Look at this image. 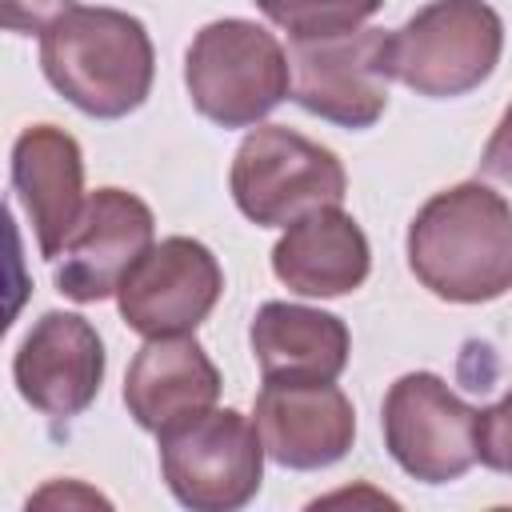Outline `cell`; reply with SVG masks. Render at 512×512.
<instances>
[{
  "instance_id": "obj_1",
  "label": "cell",
  "mask_w": 512,
  "mask_h": 512,
  "mask_svg": "<svg viewBox=\"0 0 512 512\" xmlns=\"http://www.w3.org/2000/svg\"><path fill=\"white\" fill-rule=\"evenodd\" d=\"M416 280L448 304H484L512 288V204L488 184L436 192L408 228Z\"/></svg>"
},
{
  "instance_id": "obj_2",
  "label": "cell",
  "mask_w": 512,
  "mask_h": 512,
  "mask_svg": "<svg viewBox=\"0 0 512 512\" xmlns=\"http://www.w3.org/2000/svg\"><path fill=\"white\" fill-rule=\"evenodd\" d=\"M40 68L84 116L120 120L148 100L156 56L136 16L76 4L40 32Z\"/></svg>"
},
{
  "instance_id": "obj_3",
  "label": "cell",
  "mask_w": 512,
  "mask_h": 512,
  "mask_svg": "<svg viewBox=\"0 0 512 512\" xmlns=\"http://www.w3.org/2000/svg\"><path fill=\"white\" fill-rule=\"evenodd\" d=\"M504 52V24L484 0H432L396 32H384L380 72L428 100L480 88Z\"/></svg>"
},
{
  "instance_id": "obj_4",
  "label": "cell",
  "mask_w": 512,
  "mask_h": 512,
  "mask_svg": "<svg viewBox=\"0 0 512 512\" xmlns=\"http://www.w3.org/2000/svg\"><path fill=\"white\" fill-rule=\"evenodd\" d=\"M196 112L220 128H252L292 96V64L280 40L252 20H212L184 56Z\"/></svg>"
},
{
  "instance_id": "obj_5",
  "label": "cell",
  "mask_w": 512,
  "mask_h": 512,
  "mask_svg": "<svg viewBox=\"0 0 512 512\" xmlns=\"http://www.w3.org/2000/svg\"><path fill=\"white\" fill-rule=\"evenodd\" d=\"M228 184L236 208L252 224L288 228L316 208L340 204L348 176L324 144L284 124H260L240 140Z\"/></svg>"
},
{
  "instance_id": "obj_6",
  "label": "cell",
  "mask_w": 512,
  "mask_h": 512,
  "mask_svg": "<svg viewBox=\"0 0 512 512\" xmlns=\"http://www.w3.org/2000/svg\"><path fill=\"white\" fill-rule=\"evenodd\" d=\"M264 456L256 420L236 408H208L160 432V472L192 512L244 508L260 492Z\"/></svg>"
},
{
  "instance_id": "obj_7",
  "label": "cell",
  "mask_w": 512,
  "mask_h": 512,
  "mask_svg": "<svg viewBox=\"0 0 512 512\" xmlns=\"http://www.w3.org/2000/svg\"><path fill=\"white\" fill-rule=\"evenodd\" d=\"M384 444L420 484L460 480L476 464V408L440 376L408 372L384 396Z\"/></svg>"
},
{
  "instance_id": "obj_8",
  "label": "cell",
  "mask_w": 512,
  "mask_h": 512,
  "mask_svg": "<svg viewBox=\"0 0 512 512\" xmlns=\"http://www.w3.org/2000/svg\"><path fill=\"white\" fill-rule=\"evenodd\" d=\"M220 292L224 272L216 256L200 240L168 236L136 260V268L124 276L116 292V304L120 320L144 340L188 336L208 320Z\"/></svg>"
},
{
  "instance_id": "obj_9",
  "label": "cell",
  "mask_w": 512,
  "mask_h": 512,
  "mask_svg": "<svg viewBox=\"0 0 512 512\" xmlns=\"http://www.w3.org/2000/svg\"><path fill=\"white\" fill-rule=\"evenodd\" d=\"M152 208L124 188H96L60 256H56V288L76 304H96L120 292L124 276L152 248Z\"/></svg>"
},
{
  "instance_id": "obj_10",
  "label": "cell",
  "mask_w": 512,
  "mask_h": 512,
  "mask_svg": "<svg viewBox=\"0 0 512 512\" xmlns=\"http://www.w3.org/2000/svg\"><path fill=\"white\" fill-rule=\"evenodd\" d=\"M380 28L332 36V40H292V100L340 128H372L388 108V80L380 72Z\"/></svg>"
},
{
  "instance_id": "obj_11",
  "label": "cell",
  "mask_w": 512,
  "mask_h": 512,
  "mask_svg": "<svg viewBox=\"0 0 512 512\" xmlns=\"http://www.w3.org/2000/svg\"><path fill=\"white\" fill-rule=\"evenodd\" d=\"M256 432L280 468L320 472L348 456L356 412L332 380H264L256 396Z\"/></svg>"
},
{
  "instance_id": "obj_12",
  "label": "cell",
  "mask_w": 512,
  "mask_h": 512,
  "mask_svg": "<svg viewBox=\"0 0 512 512\" xmlns=\"http://www.w3.org/2000/svg\"><path fill=\"white\" fill-rule=\"evenodd\" d=\"M12 380L36 412L52 420L80 416L104 380L100 332L76 312H44L20 340Z\"/></svg>"
},
{
  "instance_id": "obj_13",
  "label": "cell",
  "mask_w": 512,
  "mask_h": 512,
  "mask_svg": "<svg viewBox=\"0 0 512 512\" xmlns=\"http://www.w3.org/2000/svg\"><path fill=\"white\" fill-rule=\"evenodd\" d=\"M12 188L32 220L44 260H56L88 200L80 144L56 124L24 128L12 148Z\"/></svg>"
},
{
  "instance_id": "obj_14",
  "label": "cell",
  "mask_w": 512,
  "mask_h": 512,
  "mask_svg": "<svg viewBox=\"0 0 512 512\" xmlns=\"http://www.w3.org/2000/svg\"><path fill=\"white\" fill-rule=\"evenodd\" d=\"M220 372L192 336H152L124 376V404L132 420L148 432H168L216 408Z\"/></svg>"
},
{
  "instance_id": "obj_15",
  "label": "cell",
  "mask_w": 512,
  "mask_h": 512,
  "mask_svg": "<svg viewBox=\"0 0 512 512\" xmlns=\"http://www.w3.org/2000/svg\"><path fill=\"white\" fill-rule=\"evenodd\" d=\"M372 252L360 224L340 204L316 208L288 224L272 248V272L300 296H344L368 280Z\"/></svg>"
},
{
  "instance_id": "obj_16",
  "label": "cell",
  "mask_w": 512,
  "mask_h": 512,
  "mask_svg": "<svg viewBox=\"0 0 512 512\" xmlns=\"http://www.w3.org/2000/svg\"><path fill=\"white\" fill-rule=\"evenodd\" d=\"M248 340L264 380H336L352 348L340 316L284 300H268L256 312Z\"/></svg>"
},
{
  "instance_id": "obj_17",
  "label": "cell",
  "mask_w": 512,
  "mask_h": 512,
  "mask_svg": "<svg viewBox=\"0 0 512 512\" xmlns=\"http://www.w3.org/2000/svg\"><path fill=\"white\" fill-rule=\"evenodd\" d=\"M384 0H256V8L292 40H332L360 32Z\"/></svg>"
},
{
  "instance_id": "obj_18",
  "label": "cell",
  "mask_w": 512,
  "mask_h": 512,
  "mask_svg": "<svg viewBox=\"0 0 512 512\" xmlns=\"http://www.w3.org/2000/svg\"><path fill=\"white\" fill-rule=\"evenodd\" d=\"M476 460L512 476V392L500 404L476 412Z\"/></svg>"
},
{
  "instance_id": "obj_19",
  "label": "cell",
  "mask_w": 512,
  "mask_h": 512,
  "mask_svg": "<svg viewBox=\"0 0 512 512\" xmlns=\"http://www.w3.org/2000/svg\"><path fill=\"white\" fill-rule=\"evenodd\" d=\"M68 8H76V0H4V28L8 32H44L48 24H56Z\"/></svg>"
},
{
  "instance_id": "obj_20",
  "label": "cell",
  "mask_w": 512,
  "mask_h": 512,
  "mask_svg": "<svg viewBox=\"0 0 512 512\" xmlns=\"http://www.w3.org/2000/svg\"><path fill=\"white\" fill-rule=\"evenodd\" d=\"M28 508H112V504L80 480H52L28 500Z\"/></svg>"
},
{
  "instance_id": "obj_21",
  "label": "cell",
  "mask_w": 512,
  "mask_h": 512,
  "mask_svg": "<svg viewBox=\"0 0 512 512\" xmlns=\"http://www.w3.org/2000/svg\"><path fill=\"white\" fill-rule=\"evenodd\" d=\"M480 168H484V176H492V180H500V184H512V104H508V112L500 116L492 140L484 144Z\"/></svg>"
}]
</instances>
